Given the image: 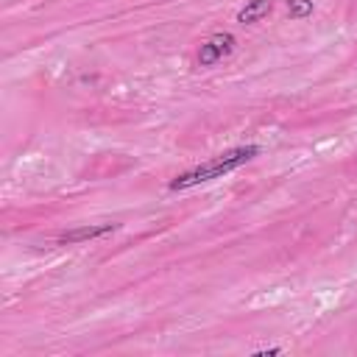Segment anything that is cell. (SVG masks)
Instances as JSON below:
<instances>
[{
    "mask_svg": "<svg viewBox=\"0 0 357 357\" xmlns=\"http://www.w3.org/2000/svg\"><path fill=\"white\" fill-rule=\"evenodd\" d=\"M312 11H315L312 0H287L290 20H307V17H312Z\"/></svg>",
    "mask_w": 357,
    "mask_h": 357,
    "instance_id": "cell-5",
    "label": "cell"
},
{
    "mask_svg": "<svg viewBox=\"0 0 357 357\" xmlns=\"http://www.w3.org/2000/svg\"><path fill=\"white\" fill-rule=\"evenodd\" d=\"M120 223H95V226H78V229H70L64 234H59V245H75V243H86V240H95V237H103L109 231H117Z\"/></svg>",
    "mask_w": 357,
    "mask_h": 357,
    "instance_id": "cell-3",
    "label": "cell"
},
{
    "mask_svg": "<svg viewBox=\"0 0 357 357\" xmlns=\"http://www.w3.org/2000/svg\"><path fill=\"white\" fill-rule=\"evenodd\" d=\"M279 351H282V349H279V346H273V349H257L254 354H279Z\"/></svg>",
    "mask_w": 357,
    "mask_h": 357,
    "instance_id": "cell-6",
    "label": "cell"
},
{
    "mask_svg": "<svg viewBox=\"0 0 357 357\" xmlns=\"http://www.w3.org/2000/svg\"><path fill=\"white\" fill-rule=\"evenodd\" d=\"M271 11H273V0H245V6L237 11V22L254 25V22L265 20Z\"/></svg>",
    "mask_w": 357,
    "mask_h": 357,
    "instance_id": "cell-4",
    "label": "cell"
},
{
    "mask_svg": "<svg viewBox=\"0 0 357 357\" xmlns=\"http://www.w3.org/2000/svg\"><path fill=\"white\" fill-rule=\"evenodd\" d=\"M234 47H237L234 33L220 31V33H212V36L198 47V56H195V59H198L201 67H215V64H220L226 56H231Z\"/></svg>",
    "mask_w": 357,
    "mask_h": 357,
    "instance_id": "cell-2",
    "label": "cell"
},
{
    "mask_svg": "<svg viewBox=\"0 0 357 357\" xmlns=\"http://www.w3.org/2000/svg\"><path fill=\"white\" fill-rule=\"evenodd\" d=\"M254 156H259V145H237V148H229V151H223V153H218V156H212V159H206V162H201V165L178 173L176 178H170L167 187L173 192H178V190H190V187H198V184L212 181V178H223L231 170H237L245 162H251Z\"/></svg>",
    "mask_w": 357,
    "mask_h": 357,
    "instance_id": "cell-1",
    "label": "cell"
}]
</instances>
